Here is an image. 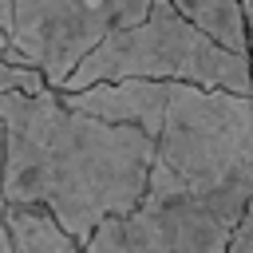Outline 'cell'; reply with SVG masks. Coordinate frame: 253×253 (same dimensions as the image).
<instances>
[{"label": "cell", "mask_w": 253, "mask_h": 253, "mask_svg": "<svg viewBox=\"0 0 253 253\" xmlns=\"http://www.w3.org/2000/svg\"><path fill=\"white\" fill-rule=\"evenodd\" d=\"M0 115L8 126L0 198L47 206L79 245H87L107 217L130 213L146 198L158 138L142 126L83 115L67 107L55 87L40 95H0Z\"/></svg>", "instance_id": "cell-1"}, {"label": "cell", "mask_w": 253, "mask_h": 253, "mask_svg": "<svg viewBox=\"0 0 253 253\" xmlns=\"http://www.w3.org/2000/svg\"><path fill=\"white\" fill-rule=\"evenodd\" d=\"M158 162L237 229L253 198V95L170 83Z\"/></svg>", "instance_id": "cell-2"}, {"label": "cell", "mask_w": 253, "mask_h": 253, "mask_svg": "<svg viewBox=\"0 0 253 253\" xmlns=\"http://www.w3.org/2000/svg\"><path fill=\"white\" fill-rule=\"evenodd\" d=\"M115 79L198 83L210 91L253 95V59L210 40L170 0H154L142 24L115 28L99 47H91L59 91H83Z\"/></svg>", "instance_id": "cell-3"}, {"label": "cell", "mask_w": 253, "mask_h": 253, "mask_svg": "<svg viewBox=\"0 0 253 253\" xmlns=\"http://www.w3.org/2000/svg\"><path fill=\"white\" fill-rule=\"evenodd\" d=\"M83 249L87 253H229L233 225L221 221L194 190H186L158 162L146 198L130 213L107 217Z\"/></svg>", "instance_id": "cell-4"}, {"label": "cell", "mask_w": 253, "mask_h": 253, "mask_svg": "<svg viewBox=\"0 0 253 253\" xmlns=\"http://www.w3.org/2000/svg\"><path fill=\"white\" fill-rule=\"evenodd\" d=\"M154 0H16L12 43L59 91L115 28L142 24Z\"/></svg>", "instance_id": "cell-5"}, {"label": "cell", "mask_w": 253, "mask_h": 253, "mask_svg": "<svg viewBox=\"0 0 253 253\" xmlns=\"http://www.w3.org/2000/svg\"><path fill=\"white\" fill-rule=\"evenodd\" d=\"M67 107L123 123V126H142L146 134L158 138L166 123V103H170V83L162 79H115V83H95L83 91H59Z\"/></svg>", "instance_id": "cell-6"}, {"label": "cell", "mask_w": 253, "mask_h": 253, "mask_svg": "<svg viewBox=\"0 0 253 253\" xmlns=\"http://www.w3.org/2000/svg\"><path fill=\"white\" fill-rule=\"evenodd\" d=\"M8 229L16 253H83V245L63 229V221L36 202H8Z\"/></svg>", "instance_id": "cell-7"}, {"label": "cell", "mask_w": 253, "mask_h": 253, "mask_svg": "<svg viewBox=\"0 0 253 253\" xmlns=\"http://www.w3.org/2000/svg\"><path fill=\"white\" fill-rule=\"evenodd\" d=\"M170 4L190 24H198L210 40H217L221 47L253 59V36H249L245 0H170Z\"/></svg>", "instance_id": "cell-8"}, {"label": "cell", "mask_w": 253, "mask_h": 253, "mask_svg": "<svg viewBox=\"0 0 253 253\" xmlns=\"http://www.w3.org/2000/svg\"><path fill=\"white\" fill-rule=\"evenodd\" d=\"M47 75L36 67V63H8L0 59V95H12V91H24V95H40L47 91Z\"/></svg>", "instance_id": "cell-9"}, {"label": "cell", "mask_w": 253, "mask_h": 253, "mask_svg": "<svg viewBox=\"0 0 253 253\" xmlns=\"http://www.w3.org/2000/svg\"><path fill=\"white\" fill-rule=\"evenodd\" d=\"M0 59H8V63H32V59H28V55L12 43V36H8L4 28H0Z\"/></svg>", "instance_id": "cell-10"}, {"label": "cell", "mask_w": 253, "mask_h": 253, "mask_svg": "<svg viewBox=\"0 0 253 253\" xmlns=\"http://www.w3.org/2000/svg\"><path fill=\"white\" fill-rule=\"evenodd\" d=\"M0 253H16L12 229H8V202H4V198H0Z\"/></svg>", "instance_id": "cell-11"}, {"label": "cell", "mask_w": 253, "mask_h": 253, "mask_svg": "<svg viewBox=\"0 0 253 253\" xmlns=\"http://www.w3.org/2000/svg\"><path fill=\"white\" fill-rule=\"evenodd\" d=\"M0 28L8 36L16 32V0H0Z\"/></svg>", "instance_id": "cell-12"}, {"label": "cell", "mask_w": 253, "mask_h": 253, "mask_svg": "<svg viewBox=\"0 0 253 253\" xmlns=\"http://www.w3.org/2000/svg\"><path fill=\"white\" fill-rule=\"evenodd\" d=\"M4 166H8V126H4V115H0V186H4Z\"/></svg>", "instance_id": "cell-13"}, {"label": "cell", "mask_w": 253, "mask_h": 253, "mask_svg": "<svg viewBox=\"0 0 253 253\" xmlns=\"http://www.w3.org/2000/svg\"><path fill=\"white\" fill-rule=\"evenodd\" d=\"M233 233H241V237H253V198H249V210H245V217L237 221V229Z\"/></svg>", "instance_id": "cell-14"}, {"label": "cell", "mask_w": 253, "mask_h": 253, "mask_svg": "<svg viewBox=\"0 0 253 253\" xmlns=\"http://www.w3.org/2000/svg\"><path fill=\"white\" fill-rule=\"evenodd\" d=\"M229 253H253V237H241V233H233V249Z\"/></svg>", "instance_id": "cell-15"}, {"label": "cell", "mask_w": 253, "mask_h": 253, "mask_svg": "<svg viewBox=\"0 0 253 253\" xmlns=\"http://www.w3.org/2000/svg\"><path fill=\"white\" fill-rule=\"evenodd\" d=\"M245 16H249V36H253V0H245Z\"/></svg>", "instance_id": "cell-16"}, {"label": "cell", "mask_w": 253, "mask_h": 253, "mask_svg": "<svg viewBox=\"0 0 253 253\" xmlns=\"http://www.w3.org/2000/svg\"><path fill=\"white\" fill-rule=\"evenodd\" d=\"M83 253H87V249H83Z\"/></svg>", "instance_id": "cell-17"}]
</instances>
